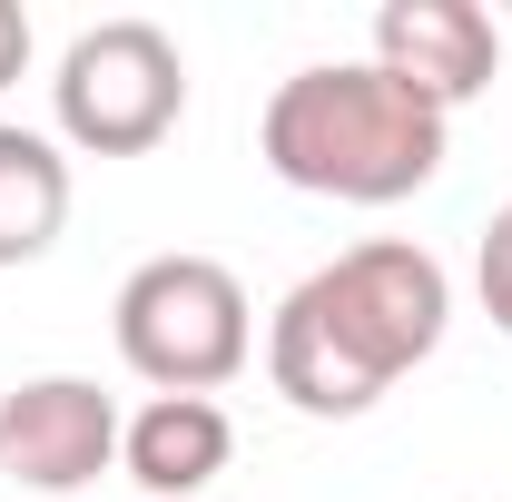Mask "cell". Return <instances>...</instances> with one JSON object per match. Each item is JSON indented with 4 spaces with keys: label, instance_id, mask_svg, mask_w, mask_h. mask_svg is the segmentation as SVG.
Masks as SVG:
<instances>
[{
    "label": "cell",
    "instance_id": "cell-9",
    "mask_svg": "<svg viewBox=\"0 0 512 502\" xmlns=\"http://www.w3.org/2000/svg\"><path fill=\"white\" fill-rule=\"evenodd\" d=\"M473 286H483V315L512 335V197L483 217V237H473Z\"/></svg>",
    "mask_w": 512,
    "mask_h": 502
},
{
    "label": "cell",
    "instance_id": "cell-4",
    "mask_svg": "<svg viewBox=\"0 0 512 502\" xmlns=\"http://www.w3.org/2000/svg\"><path fill=\"white\" fill-rule=\"evenodd\" d=\"M50 119L89 158H148L168 128L188 119V60L158 20H99L60 50Z\"/></svg>",
    "mask_w": 512,
    "mask_h": 502
},
{
    "label": "cell",
    "instance_id": "cell-8",
    "mask_svg": "<svg viewBox=\"0 0 512 502\" xmlns=\"http://www.w3.org/2000/svg\"><path fill=\"white\" fill-rule=\"evenodd\" d=\"M60 227H69V158H60V138L0 119V266L50 256Z\"/></svg>",
    "mask_w": 512,
    "mask_h": 502
},
{
    "label": "cell",
    "instance_id": "cell-1",
    "mask_svg": "<svg viewBox=\"0 0 512 502\" xmlns=\"http://www.w3.org/2000/svg\"><path fill=\"white\" fill-rule=\"evenodd\" d=\"M453 325V276L414 237H365L306 286H286V306L266 325V375L296 414L345 424L384 404V384L414 375Z\"/></svg>",
    "mask_w": 512,
    "mask_h": 502
},
{
    "label": "cell",
    "instance_id": "cell-7",
    "mask_svg": "<svg viewBox=\"0 0 512 502\" xmlns=\"http://www.w3.org/2000/svg\"><path fill=\"white\" fill-rule=\"evenodd\" d=\"M227 453H237V424H227L217 394H148L119 424V473L138 493H158V502L207 493L227 473Z\"/></svg>",
    "mask_w": 512,
    "mask_h": 502
},
{
    "label": "cell",
    "instance_id": "cell-2",
    "mask_svg": "<svg viewBox=\"0 0 512 502\" xmlns=\"http://www.w3.org/2000/svg\"><path fill=\"white\" fill-rule=\"evenodd\" d=\"M453 119L434 99H414L394 69L375 60H316L276 79L266 119H256V158L306 197H345V207H394V197L444 178Z\"/></svg>",
    "mask_w": 512,
    "mask_h": 502
},
{
    "label": "cell",
    "instance_id": "cell-10",
    "mask_svg": "<svg viewBox=\"0 0 512 502\" xmlns=\"http://www.w3.org/2000/svg\"><path fill=\"white\" fill-rule=\"evenodd\" d=\"M20 69H30V10H20V0H0V89H10Z\"/></svg>",
    "mask_w": 512,
    "mask_h": 502
},
{
    "label": "cell",
    "instance_id": "cell-3",
    "mask_svg": "<svg viewBox=\"0 0 512 502\" xmlns=\"http://www.w3.org/2000/svg\"><path fill=\"white\" fill-rule=\"evenodd\" d=\"M109 315H119L128 375L158 384V394H217V384L247 375V355H256V306L237 286V266H217V256H148V266H128Z\"/></svg>",
    "mask_w": 512,
    "mask_h": 502
},
{
    "label": "cell",
    "instance_id": "cell-6",
    "mask_svg": "<svg viewBox=\"0 0 512 502\" xmlns=\"http://www.w3.org/2000/svg\"><path fill=\"white\" fill-rule=\"evenodd\" d=\"M375 69H394L414 99H434L453 119L463 99L493 89L503 30H493V10H473V0H384L375 10Z\"/></svg>",
    "mask_w": 512,
    "mask_h": 502
},
{
    "label": "cell",
    "instance_id": "cell-5",
    "mask_svg": "<svg viewBox=\"0 0 512 502\" xmlns=\"http://www.w3.org/2000/svg\"><path fill=\"white\" fill-rule=\"evenodd\" d=\"M119 404L89 375H30L0 394V473L20 493H89L119 463Z\"/></svg>",
    "mask_w": 512,
    "mask_h": 502
}]
</instances>
